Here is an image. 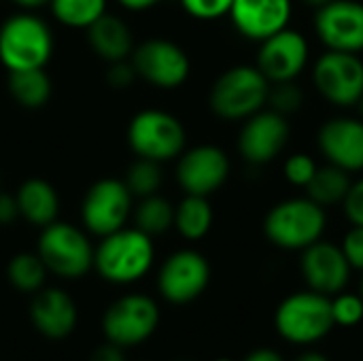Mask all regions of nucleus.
Instances as JSON below:
<instances>
[{"mask_svg":"<svg viewBox=\"0 0 363 361\" xmlns=\"http://www.w3.org/2000/svg\"><path fill=\"white\" fill-rule=\"evenodd\" d=\"M181 361H187V360H181Z\"/></svg>","mask_w":363,"mask_h":361,"instance_id":"de8ad7c7","label":"nucleus"},{"mask_svg":"<svg viewBox=\"0 0 363 361\" xmlns=\"http://www.w3.org/2000/svg\"><path fill=\"white\" fill-rule=\"evenodd\" d=\"M134 211V196L121 179H100L83 196L81 223L94 236H108L125 228Z\"/></svg>","mask_w":363,"mask_h":361,"instance_id":"6e6552de","label":"nucleus"},{"mask_svg":"<svg viewBox=\"0 0 363 361\" xmlns=\"http://www.w3.org/2000/svg\"><path fill=\"white\" fill-rule=\"evenodd\" d=\"M87 40L91 51L108 64L130 60L136 47L130 26L108 11L87 28Z\"/></svg>","mask_w":363,"mask_h":361,"instance_id":"412c9836","label":"nucleus"},{"mask_svg":"<svg viewBox=\"0 0 363 361\" xmlns=\"http://www.w3.org/2000/svg\"><path fill=\"white\" fill-rule=\"evenodd\" d=\"M160 321L157 304L143 294H130L108 306L102 319L108 343L117 347H134L147 340Z\"/></svg>","mask_w":363,"mask_h":361,"instance_id":"9d476101","label":"nucleus"},{"mask_svg":"<svg viewBox=\"0 0 363 361\" xmlns=\"http://www.w3.org/2000/svg\"><path fill=\"white\" fill-rule=\"evenodd\" d=\"M162 181H164L162 166L145 157H136V162L130 164L128 174L123 179V183L128 185L134 198H147V196L160 194Z\"/></svg>","mask_w":363,"mask_h":361,"instance_id":"c85d7f7f","label":"nucleus"},{"mask_svg":"<svg viewBox=\"0 0 363 361\" xmlns=\"http://www.w3.org/2000/svg\"><path fill=\"white\" fill-rule=\"evenodd\" d=\"M351 185H353V181H351L349 172L330 164V166L317 168L315 177L306 185V196L321 206H330V204L342 202L347 198Z\"/></svg>","mask_w":363,"mask_h":361,"instance_id":"393cba45","label":"nucleus"},{"mask_svg":"<svg viewBox=\"0 0 363 361\" xmlns=\"http://www.w3.org/2000/svg\"><path fill=\"white\" fill-rule=\"evenodd\" d=\"M230 177V160L223 149L215 145H198L179 155L177 181L185 194L211 196Z\"/></svg>","mask_w":363,"mask_h":361,"instance_id":"ddd939ff","label":"nucleus"},{"mask_svg":"<svg viewBox=\"0 0 363 361\" xmlns=\"http://www.w3.org/2000/svg\"><path fill=\"white\" fill-rule=\"evenodd\" d=\"M140 202L134 206V228L145 232L147 236H160L166 234L170 228H174V206L160 194L138 198Z\"/></svg>","mask_w":363,"mask_h":361,"instance_id":"a878e982","label":"nucleus"},{"mask_svg":"<svg viewBox=\"0 0 363 361\" xmlns=\"http://www.w3.org/2000/svg\"><path fill=\"white\" fill-rule=\"evenodd\" d=\"M213 226V209L206 196H191L185 198L174 206V228L187 240H200L211 232Z\"/></svg>","mask_w":363,"mask_h":361,"instance_id":"b1692460","label":"nucleus"},{"mask_svg":"<svg viewBox=\"0 0 363 361\" xmlns=\"http://www.w3.org/2000/svg\"><path fill=\"white\" fill-rule=\"evenodd\" d=\"M136 79V70L132 66L130 60H121V62H111L108 70H106V81L111 83V87L115 89H125L134 83Z\"/></svg>","mask_w":363,"mask_h":361,"instance_id":"f704fd0d","label":"nucleus"},{"mask_svg":"<svg viewBox=\"0 0 363 361\" xmlns=\"http://www.w3.org/2000/svg\"><path fill=\"white\" fill-rule=\"evenodd\" d=\"M268 102L270 109L281 113V115H289L296 113L302 102H304V91L296 85V81H281L274 83L268 91Z\"/></svg>","mask_w":363,"mask_h":361,"instance_id":"7c9ffc66","label":"nucleus"},{"mask_svg":"<svg viewBox=\"0 0 363 361\" xmlns=\"http://www.w3.org/2000/svg\"><path fill=\"white\" fill-rule=\"evenodd\" d=\"M89 361H125V357H123V353H121V347L108 343V345H104V347H98V349L94 351V355H91V360Z\"/></svg>","mask_w":363,"mask_h":361,"instance_id":"4c0bfd02","label":"nucleus"},{"mask_svg":"<svg viewBox=\"0 0 363 361\" xmlns=\"http://www.w3.org/2000/svg\"><path fill=\"white\" fill-rule=\"evenodd\" d=\"M308 62V43L306 38L289 28L262 40L257 68L270 83L296 81Z\"/></svg>","mask_w":363,"mask_h":361,"instance_id":"2eb2a0df","label":"nucleus"},{"mask_svg":"<svg viewBox=\"0 0 363 361\" xmlns=\"http://www.w3.org/2000/svg\"><path fill=\"white\" fill-rule=\"evenodd\" d=\"M357 104H359V111H362V115H363V96H362V100H359Z\"/></svg>","mask_w":363,"mask_h":361,"instance_id":"c03bdc74","label":"nucleus"},{"mask_svg":"<svg viewBox=\"0 0 363 361\" xmlns=\"http://www.w3.org/2000/svg\"><path fill=\"white\" fill-rule=\"evenodd\" d=\"M211 281V266L198 251L183 249L172 253L160 268L157 287L170 304H189L204 294Z\"/></svg>","mask_w":363,"mask_h":361,"instance_id":"f8f14e48","label":"nucleus"},{"mask_svg":"<svg viewBox=\"0 0 363 361\" xmlns=\"http://www.w3.org/2000/svg\"><path fill=\"white\" fill-rule=\"evenodd\" d=\"M51 91H53V85L45 68L9 72V94L23 109H30V111L43 109L49 102Z\"/></svg>","mask_w":363,"mask_h":361,"instance_id":"5701e85b","label":"nucleus"},{"mask_svg":"<svg viewBox=\"0 0 363 361\" xmlns=\"http://www.w3.org/2000/svg\"><path fill=\"white\" fill-rule=\"evenodd\" d=\"M340 249H342L349 266L353 270H362L363 272V226H353L347 232Z\"/></svg>","mask_w":363,"mask_h":361,"instance_id":"72a5a7b5","label":"nucleus"},{"mask_svg":"<svg viewBox=\"0 0 363 361\" xmlns=\"http://www.w3.org/2000/svg\"><path fill=\"white\" fill-rule=\"evenodd\" d=\"M332 298L306 289L287 296L274 313V328L283 340L298 347H311L334 330Z\"/></svg>","mask_w":363,"mask_h":361,"instance_id":"7ed1b4c3","label":"nucleus"},{"mask_svg":"<svg viewBox=\"0 0 363 361\" xmlns=\"http://www.w3.org/2000/svg\"><path fill=\"white\" fill-rule=\"evenodd\" d=\"M315 30L332 51L357 53L363 49V4L357 0H332L317 9Z\"/></svg>","mask_w":363,"mask_h":361,"instance_id":"4468645a","label":"nucleus"},{"mask_svg":"<svg viewBox=\"0 0 363 361\" xmlns=\"http://www.w3.org/2000/svg\"><path fill=\"white\" fill-rule=\"evenodd\" d=\"M136 77L160 89H174L189 77V57L183 47L168 38H147L130 55Z\"/></svg>","mask_w":363,"mask_h":361,"instance_id":"1a4fd4ad","label":"nucleus"},{"mask_svg":"<svg viewBox=\"0 0 363 361\" xmlns=\"http://www.w3.org/2000/svg\"><path fill=\"white\" fill-rule=\"evenodd\" d=\"M13 4H17L21 11H34V9H40L45 4H49V0H11Z\"/></svg>","mask_w":363,"mask_h":361,"instance_id":"a19ab883","label":"nucleus"},{"mask_svg":"<svg viewBox=\"0 0 363 361\" xmlns=\"http://www.w3.org/2000/svg\"><path fill=\"white\" fill-rule=\"evenodd\" d=\"M270 81L257 66H234L211 87V109L217 117L238 121L255 115L268 102Z\"/></svg>","mask_w":363,"mask_h":361,"instance_id":"39448f33","label":"nucleus"},{"mask_svg":"<svg viewBox=\"0 0 363 361\" xmlns=\"http://www.w3.org/2000/svg\"><path fill=\"white\" fill-rule=\"evenodd\" d=\"M313 79L321 96L332 104L353 106L362 100L363 62L357 53L330 49L317 60Z\"/></svg>","mask_w":363,"mask_h":361,"instance_id":"9b49d317","label":"nucleus"},{"mask_svg":"<svg viewBox=\"0 0 363 361\" xmlns=\"http://www.w3.org/2000/svg\"><path fill=\"white\" fill-rule=\"evenodd\" d=\"M359 296L363 298V279H362V285H359Z\"/></svg>","mask_w":363,"mask_h":361,"instance_id":"a18cd8bd","label":"nucleus"},{"mask_svg":"<svg viewBox=\"0 0 363 361\" xmlns=\"http://www.w3.org/2000/svg\"><path fill=\"white\" fill-rule=\"evenodd\" d=\"M296 361H330L325 355H321V353H317V351H306V353H302L300 357Z\"/></svg>","mask_w":363,"mask_h":361,"instance_id":"79ce46f5","label":"nucleus"},{"mask_svg":"<svg viewBox=\"0 0 363 361\" xmlns=\"http://www.w3.org/2000/svg\"><path fill=\"white\" fill-rule=\"evenodd\" d=\"M15 219H19V209H17L15 196L0 191V226H11V223H15Z\"/></svg>","mask_w":363,"mask_h":361,"instance_id":"e433bc0d","label":"nucleus"},{"mask_svg":"<svg viewBox=\"0 0 363 361\" xmlns=\"http://www.w3.org/2000/svg\"><path fill=\"white\" fill-rule=\"evenodd\" d=\"M47 272L49 270L38 253H17L6 268L9 283L23 294H36L38 289H43Z\"/></svg>","mask_w":363,"mask_h":361,"instance_id":"cd10ccee","label":"nucleus"},{"mask_svg":"<svg viewBox=\"0 0 363 361\" xmlns=\"http://www.w3.org/2000/svg\"><path fill=\"white\" fill-rule=\"evenodd\" d=\"M117 2L128 11H147V9L157 6L162 0H117Z\"/></svg>","mask_w":363,"mask_h":361,"instance_id":"ea45409f","label":"nucleus"},{"mask_svg":"<svg viewBox=\"0 0 363 361\" xmlns=\"http://www.w3.org/2000/svg\"><path fill=\"white\" fill-rule=\"evenodd\" d=\"M325 230V211L321 204L306 198H291L270 209L264 221L268 240L287 251H304L321 240Z\"/></svg>","mask_w":363,"mask_h":361,"instance_id":"20e7f679","label":"nucleus"},{"mask_svg":"<svg viewBox=\"0 0 363 361\" xmlns=\"http://www.w3.org/2000/svg\"><path fill=\"white\" fill-rule=\"evenodd\" d=\"M351 266L340 247L332 243L317 240L304 249L302 255V277L308 289L319 291L323 296H336L345 291L351 279Z\"/></svg>","mask_w":363,"mask_h":361,"instance_id":"f3484780","label":"nucleus"},{"mask_svg":"<svg viewBox=\"0 0 363 361\" xmlns=\"http://www.w3.org/2000/svg\"><path fill=\"white\" fill-rule=\"evenodd\" d=\"M217 361H232V360H225V357H223V360H217Z\"/></svg>","mask_w":363,"mask_h":361,"instance_id":"49530a36","label":"nucleus"},{"mask_svg":"<svg viewBox=\"0 0 363 361\" xmlns=\"http://www.w3.org/2000/svg\"><path fill=\"white\" fill-rule=\"evenodd\" d=\"M128 145L136 157L153 160L157 164L170 162L185 151V128L172 113L160 109H145L128 123Z\"/></svg>","mask_w":363,"mask_h":361,"instance_id":"423d86ee","label":"nucleus"},{"mask_svg":"<svg viewBox=\"0 0 363 361\" xmlns=\"http://www.w3.org/2000/svg\"><path fill=\"white\" fill-rule=\"evenodd\" d=\"M53 55V32L49 23L32 11H19L0 26V62L13 70L45 68Z\"/></svg>","mask_w":363,"mask_h":361,"instance_id":"f257e3e1","label":"nucleus"},{"mask_svg":"<svg viewBox=\"0 0 363 361\" xmlns=\"http://www.w3.org/2000/svg\"><path fill=\"white\" fill-rule=\"evenodd\" d=\"M289 140V123L277 111H257L247 117L238 136V151L251 164L272 162Z\"/></svg>","mask_w":363,"mask_h":361,"instance_id":"dca6fc26","label":"nucleus"},{"mask_svg":"<svg viewBox=\"0 0 363 361\" xmlns=\"http://www.w3.org/2000/svg\"><path fill=\"white\" fill-rule=\"evenodd\" d=\"M319 149L330 164L347 172L363 170V121L353 117L325 121L319 130Z\"/></svg>","mask_w":363,"mask_h":361,"instance_id":"6ab92c4d","label":"nucleus"},{"mask_svg":"<svg viewBox=\"0 0 363 361\" xmlns=\"http://www.w3.org/2000/svg\"><path fill=\"white\" fill-rule=\"evenodd\" d=\"M30 319L45 338L62 340L77 326V306L62 289H38L30 304Z\"/></svg>","mask_w":363,"mask_h":361,"instance_id":"aec40b11","label":"nucleus"},{"mask_svg":"<svg viewBox=\"0 0 363 361\" xmlns=\"http://www.w3.org/2000/svg\"><path fill=\"white\" fill-rule=\"evenodd\" d=\"M342 204H345V213L349 221L353 226H363V179L351 185Z\"/></svg>","mask_w":363,"mask_h":361,"instance_id":"c9c22d12","label":"nucleus"},{"mask_svg":"<svg viewBox=\"0 0 363 361\" xmlns=\"http://www.w3.org/2000/svg\"><path fill=\"white\" fill-rule=\"evenodd\" d=\"M40 230L36 253L49 272L62 279H79L94 268V247L81 228L55 219Z\"/></svg>","mask_w":363,"mask_h":361,"instance_id":"0eeeda50","label":"nucleus"},{"mask_svg":"<svg viewBox=\"0 0 363 361\" xmlns=\"http://www.w3.org/2000/svg\"><path fill=\"white\" fill-rule=\"evenodd\" d=\"M306 4H311V6H315V9H319V6H323V4H328V2H332V0H304Z\"/></svg>","mask_w":363,"mask_h":361,"instance_id":"37998d69","label":"nucleus"},{"mask_svg":"<svg viewBox=\"0 0 363 361\" xmlns=\"http://www.w3.org/2000/svg\"><path fill=\"white\" fill-rule=\"evenodd\" d=\"M234 0H181V6L196 19H217L230 13Z\"/></svg>","mask_w":363,"mask_h":361,"instance_id":"473e14b6","label":"nucleus"},{"mask_svg":"<svg viewBox=\"0 0 363 361\" xmlns=\"http://www.w3.org/2000/svg\"><path fill=\"white\" fill-rule=\"evenodd\" d=\"M242 361H285L281 357L279 351L274 349H255L253 353H249Z\"/></svg>","mask_w":363,"mask_h":361,"instance_id":"58836bf2","label":"nucleus"},{"mask_svg":"<svg viewBox=\"0 0 363 361\" xmlns=\"http://www.w3.org/2000/svg\"><path fill=\"white\" fill-rule=\"evenodd\" d=\"M15 200H17L19 217L23 221H28L30 226L45 228L57 219L60 196H57L55 187L45 179H38V177L26 179L19 185Z\"/></svg>","mask_w":363,"mask_h":361,"instance_id":"4be33fe9","label":"nucleus"},{"mask_svg":"<svg viewBox=\"0 0 363 361\" xmlns=\"http://www.w3.org/2000/svg\"><path fill=\"white\" fill-rule=\"evenodd\" d=\"M55 21L66 28L87 30L106 13V0H49Z\"/></svg>","mask_w":363,"mask_h":361,"instance_id":"bb28decb","label":"nucleus"},{"mask_svg":"<svg viewBox=\"0 0 363 361\" xmlns=\"http://www.w3.org/2000/svg\"><path fill=\"white\" fill-rule=\"evenodd\" d=\"M332 317L340 328H353L363 321V298L359 294L340 291L332 296Z\"/></svg>","mask_w":363,"mask_h":361,"instance_id":"c756f323","label":"nucleus"},{"mask_svg":"<svg viewBox=\"0 0 363 361\" xmlns=\"http://www.w3.org/2000/svg\"><path fill=\"white\" fill-rule=\"evenodd\" d=\"M230 17L242 36L262 43L287 28L291 17V0H234L230 6Z\"/></svg>","mask_w":363,"mask_h":361,"instance_id":"a211bd4d","label":"nucleus"},{"mask_svg":"<svg viewBox=\"0 0 363 361\" xmlns=\"http://www.w3.org/2000/svg\"><path fill=\"white\" fill-rule=\"evenodd\" d=\"M315 172H317V164L306 153H296L285 162V177L294 185L306 187L311 183V179L315 177Z\"/></svg>","mask_w":363,"mask_h":361,"instance_id":"2f4dec72","label":"nucleus"},{"mask_svg":"<svg viewBox=\"0 0 363 361\" xmlns=\"http://www.w3.org/2000/svg\"><path fill=\"white\" fill-rule=\"evenodd\" d=\"M153 257L151 236L138 228H121L100 238L94 249V268L108 283H134L151 270Z\"/></svg>","mask_w":363,"mask_h":361,"instance_id":"f03ea898","label":"nucleus"}]
</instances>
